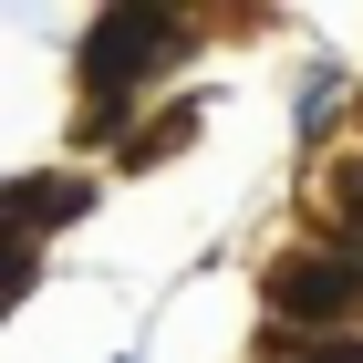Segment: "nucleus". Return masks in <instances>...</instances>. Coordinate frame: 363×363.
Segmentation results:
<instances>
[{"mask_svg": "<svg viewBox=\"0 0 363 363\" xmlns=\"http://www.w3.org/2000/svg\"><path fill=\"white\" fill-rule=\"evenodd\" d=\"M270 311L280 322H311V333H342V322H353L363 311V250H291L270 270Z\"/></svg>", "mask_w": 363, "mask_h": 363, "instance_id": "1", "label": "nucleus"}, {"mask_svg": "<svg viewBox=\"0 0 363 363\" xmlns=\"http://www.w3.org/2000/svg\"><path fill=\"white\" fill-rule=\"evenodd\" d=\"M177 42V21H156V11H104V21L84 31V84H94V125H114V104L145 84V62Z\"/></svg>", "mask_w": 363, "mask_h": 363, "instance_id": "2", "label": "nucleus"}, {"mask_svg": "<svg viewBox=\"0 0 363 363\" xmlns=\"http://www.w3.org/2000/svg\"><path fill=\"white\" fill-rule=\"evenodd\" d=\"M62 218H84V187L73 177H21V187H0V228H62Z\"/></svg>", "mask_w": 363, "mask_h": 363, "instance_id": "3", "label": "nucleus"}, {"mask_svg": "<svg viewBox=\"0 0 363 363\" xmlns=\"http://www.w3.org/2000/svg\"><path fill=\"white\" fill-rule=\"evenodd\" d=\"M21 291H31V239H21V228H0V311L21 301Z\"/></svg>", "mask_w": 363, "mask_h": 363, "instance_id": "4", "label": "nucleus"}, {"mask_svg": "<svg viewBox=\"0 0 363 363\" xmlns=\"http://www.w3.org/2000/svg\"><path fill=\"white\" fill-rule=\"evenodd\" d=\"M291 363H363V342H353V333H301Z\"/></svg>", "mask_w": 363, "mask_h": 363, "instance_id": "5", "label": "nucleus"}, {"mask_svg": "<svg viewBox=\"0 0 363 363\" xmlns=\"http://www.w3.org/2000/svg\"><path fill=\"white\" fill-rule=\"evenodd\" d=\"M333 208H342V250H353V239H363V167L333 177Z\"/></svg>", "mask_w": 363, "mask_h": 363, "instance_id": "6", "label": "nucleus"}]
</instances>
